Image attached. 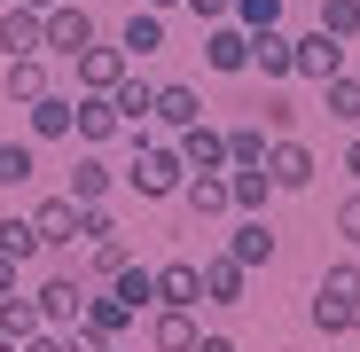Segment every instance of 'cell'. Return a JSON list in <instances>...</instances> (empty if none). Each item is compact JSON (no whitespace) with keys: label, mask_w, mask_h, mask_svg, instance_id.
Returning a JSON list of instances; mask_svg holds the SVG:
<instances>
[{"label":"cell","mask_w":360,"mask_h":352,"mask_svg":"<svg viewBox=\"0 0 360 352\" xmlns=\"http://www.w3.org/2000/svg\"><path fill=\"white\" fill-rule=\"evenodd\" d=\"M306 321H314L321 337H352V329H360V306H345V298H329V289H314Z\"/></svg>","instance_id":"obj_27"},{"label":"cell","mask_w":360,"mask_h":352,"mask_svg":"<svg viewBox=\"0 0 360 352\" xmlns=\"http://www.w3.org/2000/svg\"><path fill=\"white\" fill-rule=\"evenodd\" d=\"M16 289H24V266H16V259H0V298H16Z\"/></svg>","instance_id":"obj_42"},{"label":"cell","mask_w":360,"mask_h":352,"mask_svg":"<svg viewBox=\"0 0 360 352\" xmlns=\"http://www.w3.org/2000/svg\"><path fill=\"white\" fill-rule=\"evenodd\" d=\"M0 352H24V344H16V337H0Z\"/></svg>","instance_id":"obj_46"},{"label":"cell","mask_w":360,"mask_h":352,"mask_svg":"<svg viewBox=\"0 0 360 352\" xmlns=\"http://www.w3.org/2000/svg\"><path fill=\"white\" fill-rule=\"evenodd\" d=\"M345 172L360 181V126H352V141H345Z\"/></svg>","instance_id":"obj_44"},{"label":"cell","mask_w":360,"mask_h":352,"mask_svg":"<svg viewBox=\"0 0 360 352\" xmlns=\"http://www.w3.org/2000/svg\"><path fill=\"white\" fill-rule=\"evenodd\" d=\"M180 181H188V157H180V141H141V149H134V196L165 204V196H180Z\"/></svg>","instance_id":"obj_1"},{"label":"cell","mask_w":360,"mask_h":352,"mask_svg":"<svg viewBox=\"0 0 360 352\" xmlns=\"http://www.w3.org/2000/svg\"><path fill=\"white\" fill-rule=\"evenodd\" d=\"M290 47H297V79H314V86H321V79H337V71H345V47H352V39H337V32H321V24H314V32H297Z\"/></svg>","instance_id":"obj_6"},{"label":"cell","mask_w":360,"mask_h":352,"mask_svg":"<svg viewBox=\"0 0 360 352\" xmlns=\"http://www.w3.org/2000/svg\"><path fill=\"white\" fill-rule=\"evenodd\" d=\"M149 117H157L165 133H188L196 117H204V94H196V86H180V79H165V86H157V110H149Z\"/></svg>","instance_id":"obj_14"},{"label":"cell","mask_w":360,"mask_h":352,"mask_svg":"<svg viewBox=\"0 0 360 352\" xmlns=\"http://www.w3.org/2000/svg\"><path fill=\"white\" fill-rule=\"evenodd\" d=\"M157 306H204V266H196V259L157 266Z\"/></svg>","instance_id":"obj_19"},{"label":"cell","mask_w":360,"mask_h":352,"mask_svg":"<svg viewBox=\"0 0 360 352\" xmlns=\"http://www.w3.org/2000/svg\"><path fill=\"white\" fill-rule=\"evenodd\" d=\"M172 141H180V157H188V172H227V133H219V126L196 117V126L172 133Z\"/></svg>","instance_id":"obj_16"},{"label":"cell","mask_w":360,"mask_h":352,"mask_svg":"<svg viewBox=\"0 0 360 352\" xmlns=\"http://www.w3.org/2000/svg\"><path fill=\"white\" fill-rule=\"evenodd\" d=\"M259 126H266V133H297V102H290V86H266V94H259Z\"/></svg>","instance_id":"obj_33"},{"label":"cell","mask_w":360,"mask_h":352,"mask_svg":"<svg viewBox=\"0 0 360 352\" xmlns=\"http://www.w3.org/2000/svg\"><path fill=\"white\" fill-rule=\"evenodd\" d=\"M0 259H16V266L47 259V243H39V227H32V211H24V219H0Z\"/></svg>","instance_id":"obj_28"},{"label":"cell","mask_w":360,"mask_h":352,"mask_svg":"<svg viewBox=\"0 0 360 352\" xmlns=\"http://www.w3.org/2000/svg\"><path fill=\"white\" fill-rule=\"evenodd\" d=\"M329 219H337V235H345V243L360 251V188H352V196H337V211H329Z\"/></svg>","instance_id":"obj_39"},{"label":"cell","mask_w":360,"mask_h":352,"mask_svg":"<svg viewBox=\"0 0 360 352\" xmlns=\"http://www.w3.org/2000/svg\"><path fill=\"white\" fill-rule=\"evenodd\" d=\"M24 352H71V329H39V337H24Z\"/></svg>","instance_id":"obj_40"},{"label":"cell","mask_w":360,"mask_h":352,"mask_svg":"<svg viewBox=\"0 0 360 352\" xmlns=\"http://www.w3.org/2000/svg\"><path fill=\"white\" fill-rule=\"evenodd\" d=\"M188 16L196 24H219V16H235V0H188Z\"/></svg>","instance_id":"obj_41"},{"label":"cell","mask_w":360,"mask_h":352,"mask_svg":"<svg viewBox=\"0 0 360 352\" xmlns=\"http://www.w3.org/2000/svg\"><path fill=\"white\" fill-rule=\"evenodd\" d=\"M0 55H39V8H24V0L0 8Z\"/></svg>","instance_id":"obj_23"},{"label":"cell","mask_w":360,"mask_h":352,"mask_svg":"<svg viewBox=\"0 0 360 352\" xmlns=\"http://www.w3.org/2000/svg\"><path fill=\"white\" fill-rule=\"evenodd\" d=\"M274 251H282V243H274L266 211H243V219H235V235H227V259H235V266L259 274V266H274Z\"/></svg>","instance_id":"obj_9"},{"label":"cell","mask_w":360,"mask_h":352,"mask_svg":"<svg viewBox=\"0 0 360 352\" xmlns=\"http://www.w3.org/2000/svg\"><path fill=\"white\" fill-rule=\"evenodd\" d=\"M39 141H0V188H24L32 172H39V157H32Z\"/></svg>","instance_id":"obj_32"},{"label":"cell","mask_w":360,"mask_h":352,"mask_svg":"<svg viewBox=\"0 0 360 352\" xmlns=\"http://www.w3.org/2000/svg\"><path fill=\"white\" fill-rule=\"evenodd\" d=\"M79 337H94V344H117V337H134V306L117 298H86V313H79Z\"/></svg>","instance_id":"obj_12"},{"label":"cell","mask_w":360,"mask_h":352,"mask_svg":"<svg viewBox=\"0 0 360 352\" xmlns=\"http://www.w3.org/2000/svg\"><path fill=\"white\" fill-rule=\"evenodd\" d=\"M141 8H157V16H172V8H188V0H141Z\"/></svg>","instance_id":"obj_45"},{"label":"cell","mask_w":360,"mask_h":352,"mask_svg":"<svg viewBox=\"0 0 360 352\" xmlns=\"http://www.w3.org/2000/svg\"><path fill=\"white\" fill-rule=\"evenodd\" d=\"M110 188H117V172L102 164V149H79V164H71V188H63V196H71V204H102Z\"/></svg>","instance_id":"obj_22"},{"label":"cell","mask_w":360,"mask_h":352,"mask_svg":"<svg viewBox=\"0 0 360 352\" xmlns=\"http://www.w3.org/2000/svg\"><path fill=\"white\" fill-rule=\"evenodd\" d=\"M24 8H55V0H24Z\"/></svg>","instance_id":"obj_47"},{"label":"cell","mask_w":360,"mask_h":352,"mask_svg":"<svg viewBox=\"0 0 360 352\" xmlns=\"http://www.w3.org/2000/svg\"><path fill=\"white\" fill-rule=\"evenodd\" d=\"M39 329H47V321H39V306H32V289L0 298V337H16V344H24V337H39Z\"/></svg>","instance_id":"obj_31"},{"label":"cell","mask_w":360,"mask_h":352,"mask_svg":"<svg viewBox=\"0 0 360 352\" xmlns=\"http://www.w3.org/2000/svg\"><path fill=\"white\" fill-rule=\"evenodd\" d=\"M126 71H134V63H126V47H102V39L71 55V79H79V94H110Z\"/></svg>","instance_id":"obj_7"},{"label":"cell","mask_w":360,"mask_h":352,"mask_svg":"<svg viewBox=\"0 0 360 352\" xmlns=\"http://www.w3.org/2000/svg\"><path fill=\"white\" fill-rule=\"evenodd\" d=\"M251 71H259L266 86H290V79H297V47H290V32H282V24L251 32Z\"/></svg>","instance_id":"obj_8"},{"label":"cell","mask_w":360,"mask_h":352,"mask_svg":"<svg viewBox=\"0 0 360 352\" xmlns=\"http://www.w3.org/2000/svg\"><path fill=\"white\" fill-rule=\"evenodd\" d=\"M321 289H329V298H345V306H360V259H337V266L321 274Z\"/></svg>","instance_id":"obj_36"},{"label":"cell","mask_w":360,"mask_h":352,"mask_svg":"<svg viewBox=\"0 0 360 352\" xmlns=\"http://www.w3.org/2000/svg\"><path fill=\"white\" fill-rule=\"evenodd\" d=\"M243 289H251V266H235L227 251L204 259V306H243Z\"/></svg>","instance_id":"obj_20"},{"label":"cell","mask_w":360,"mask_h":352,"mask_svg":"<svg viewBox=\"0 0 360 352\" xmlns=\"http://www.w3.org/2000/svg\"><path fill=\"white\" fill-rule=\"evenodd\" d=\"M32 227H39L47 251H71V243H79V204H71V196H47V204L32 211Z\"/></svg>","instance_id":"obj_18"},{"label":"cell","mask_w":360,"mask_h":352,"mask_svg":"<svg viewBox=\"0 0 360 352\" xmlns=\"http://www.w3.org/2000/svg\"><path fill=\"white\" fill-rule=\"evenodd\" d=\"M266 141H274L266 126H235L227 133V164H266Z\"/></svg>","instance_id":"obj_34"},{"label":"cell","mask_w":360,"mask_h":352,"mask_svg":"<svg viewBox=\"0 0 360 352\" xmlns=\"http://www.w3.org/2000/svg\"><path fill=\"white\" fill-rule=\"evenodd\" d=\"M266 172H274V196H306L321 164H314V149L297 141V133H274L266 141Z\"/></svg>","instance_id":"obj_4"},{"label":"cell","mask_w":360,"mask_h":352,"mask_svg":"<svg viewBox=\"0 0 360 352\" xmlns=\"http://www.w3.org/2000/svg\"><path fill=\"white\" fill-rule=\"evenodd\" d=\"M117 47H126V63H141V55H165V16H157V8H134Z\"/></svg>","instance_id":"obj_24"},{"label":"cell","mask_w":360,"mask_h":352,"mask_svg":"<svg viewBox=\"0 0 360 352\" xmlns=\"http://www.w3.org/2000/svg\"><path fill=\"white\" fill-rule=\"evenodd\" d=\"M180 204H188V219H227V172H188L180 181Z\"/></svg>","instance_id":"obj_15"},{"label":"cell","mask_w":360,"mask_h":352,"mask_svg":"<svg viewBox=\"0 0 360 352\" xmlns=\"http://www.w3.org/2000/svg\"><path fill=\"white\" fill-rule=\"evenodd\" d=\"M71 133H79L86 149H110V141H126V117H117V102H110V94H79Z\"/></svg>","instance_id":"obj_10"},{"label":"cell","mask_w":360,"mask_h":352,"mask_svg":"<svg viewBox=\"0 0 360 352\" xmlns=\"http://www.w3.org/2000/svg\"><path fill=\"white\" fill-rule=\"evenodd\" d=\"M94 47V8H79V0H55V8H39V55H71Z\"/></svg>","instance_id":"obj_3"},{"label":"cell","mask_w":360,"mask_h":352,"mask_svg":"<svg viewBox=\"0 0 360 352\" xmlns=\"http://www.w3.org/2000/svg\"><path fill=\"white\" fill-rule=\"evenodd\" d=\"M321 32H337V39H360V0H321V16H314Z\"/></svg>","instance_id":"obj_35"},{"label":"cell","mask_w":360,"mask_h":352,"mask_svg":"<svg viewBox=\"0 0 360 352\" xmlns=\"http://www.w3.org/2000/svg\"><path fill=\"white\" fill-rule=\"evenodd\" d=\"M0 86H8V102L16 110H32L55 79H47V55H8V79H0Z\"/></svg>","instance_id":"obj_21"},{"label":"cell","mask_w":360,"mask_h":352,"mask_svg":"<svg viewBox=\"0 0 360 352\" xmlns=\"http://www.w3.org/2000/svg\"><path fill=\"white\" fill-rule=\"evenodd\" d=\"M235 24H243V32H266V24H282V0H235Z\"/></svg>","instance_id":"obj_38"},{"label":"cell","mask_w":360,"mask_h":352,"mask_svg":"<svg viewBox=\"0 0 360 352\" xmlns=\"http://www.w3.org/2000/svg\"><path fill=\"white\" fill-rule=\"evenodd\" d=\"M102 235H117V211H110V196H102V204H79V243H102Z\"/></svg>","instance_id":"obj_37"},{"label":"cell","mask_w":360,"mask_h":352,"mask_svg":"<svg viewBox=\"0 0 360 352\" xmlns=\"http://www.w3.org/2000/svg\"><path fill=\"white\" fill-rule=\"evenodd\" d=\"M227 204L235 211H266L274 204V172L266 164H227Z\"/></svg>","instance_id":"obj_17"},{"label":"cell","mask_w":360,"mask_h":352,"mask_svg":"<svg viewBox=\"0 0 360 352\" xmlns=\"http://www.w3.org/2000/svg\"><path fill=\"white\" fill-rule=\"evenodd\" d=\"M196 306H149V352H196Z\"/></svg>","instance_id":"obj_11"},{"label":"cell","mask_w":360,"mask_h":352,"mask_svg":"<svg viewBox=\"0 0 360 352\" xmlns=\"http://www.w3.org/2000/svg\"><path fill=\"white\" fill-rule=\"evenodd\" d=\"M117 266H134V243H126V235H102V243H86V259H79L86 282H110Z\"/></svg>","instance_id":"obj_25"},{"label":"cell","mask_w":360,"mask_h":352,"mask_svg":"<svg viewBox=\"0 0 360 352\" xmlns=\"http://www.w3.org/2000/svg\"><path fill=\"white\" fill-rule=\"evenodd\" d=\"M196 352H235V337H219V329H204V337H196Z\"/></svg>","instance_id":"obj_43"},{"label":"cell","mask_w":360,"mask_h":352,"mask_svg":"<svg viewBox=\"0 0 360 352\" xmlns=\"http://www.w3.org/2000/svg\"><path fill=\"white\" fill-rule=\"evenodd\" d=\"M94 352H117V344H94Z\"/></svg>","instance_id":"obj_48"},{"label":"cell","mask_w":360,"mask_h":352,"mask_svg":"<svg viewBox=\"0 0 360 352\" xmlns=\"http://www.w3.org/2000/svg\"><path fill=\"white\" fill-rule=\"evenodd\" d=\"M110 102H117V117H126V126H141V117H149V110H157V86H149V79H134V71H126V79H117V86H110Z\"/></svg>","instance_id":"obj_30"},{"label":"cell","mask_w":360,"mask_h":352,"mask_svg":"<svg viewBox=\"0 0 360 352\" xmlns=\"http://www.w3.org/2000/svg\"><path fill=\"white\" fill-rule=\"evenodd\" d=\"M102 289H117V298H126L134 313H149V306H157V266H117Z\"/></svg>","instance_id":"obj_29"},{"label":"cell","mask_w":360,"mask_h":352,"mask_svg":"<svg viewBox=\"0 0 360 352\" xmlns=\"http://www.w3.org/2000/svg\"><path fill=\"white\" fill-rule=\"evenodd\" d=\"M71 117H79V94L47 86V94L32 102V141H71Z\"/></svg>","instance_id":"obj_13"},{"label":"cell","mask_w":360,"mask_h":352,"mask_svg":"<svg viewBox=\"0 0 360 352\" xmlns=\"http://www.w3.org/2000/svg\"><path fill=\"white\" fill-rule=\"evenodd\" d=\"M321 117H337V126H360V79H352V71L321 79Z\"/></svg>","instance_id":"obj_26"},{"label":"cell","mask_w":360,"mask_h":352,"mask_svg":"<svg viewBox=\"0 0 360 352\" xmlns=\"http://www.w3.org/2000/svg\"><path fill=\"white\" fill-rule=\"evenodd\" d=\"M204 71H219V79H243L251 71V32L235 24V16L204 24Z\"/></svg>","instance_id":"obj_5"},{"label":"cell","mask_w":360,"mask_h":352,"mask_svg":"<svg viewBox=\"0 0 360 352\" xmlns=\"http://www.w3.org/2000/svg\"><path fill=\"white\" fill-rule=\"evenodd\" d=\"M32 306H39L47 329H79V313H86V274H79V266H47V282L32 289Z\"/></svg>","instance_id":"obj_2"}]
</instances>
